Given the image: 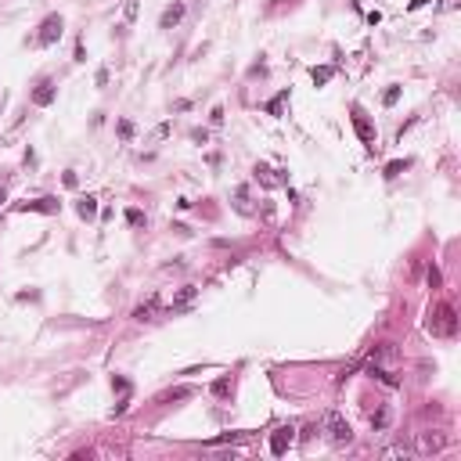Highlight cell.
Here are the masks:
<instances>
[{
	"label": "cell",
	"instance_id": "cell-1",
	"mask_svg": "<svg viewBox=\"0 0 461 461\" xmlns=\"http://www.w3.org/2000/svg\"><path fill=\"white\" fill-rule=\"evenodd\" d=\"M324 433H328V440H335V443H350V436H353L350 422H346L339 411H328V414H324Z\"/></svg>",
	"mask_w": 461,
	"mask_h": 461
},
{
	"label": "cell",
	"instance_id": "cell-2",
	"mask_svg": "<svg viewBox=\"0 0 461 461\" xmlns=\"http://www.w3.org/2000/svg\"><path fill=\"white\" fill-rule=\"evenodd\" d=\"M429 331H433V335H454V331H457L454 310H450L447 303H440V306H436V314L429 317Z\"/></svg>",
	"mask_w": 461,
	"mask_h": 461
},
{
	"label": "cell",
	"instance_id": "cell-3",
	"mask_svg": "<svg viewBox=\"0 0 461 461\" xmlns=\"http://www.w3.org/2000/svg\"><path fill=\"white\" fill-rule=\"evenodd\" d=\"M62 25H65V22H62V15H47L44 22H40V33H36V44H44V47H47V44H54V40L62 36Z\"/></svg>",
	"mask_w": 461,
	"mask_h": 461
},
{
	"label": "cell",
	"instance_id": "cell-4",
	"mask_svg": "<svg viewBox=\"0 0 461 461\" xmlns=\"http://www.w3.org/2000/svg\"><path fill=\"white\" fill-rule=\"evenodd\" d=\"M353 127H357L360 141L375 151V130H371V122H367V115H364V108H360V105H353Z\"/></svg>",
	"mask_w": 461,
	"mask_h": 461
},
{
	"label": "cell",
	"instance_id": "cell-5",
	"mask_svg": "<svg viewBox=\"0 0 461 461\" xmlns=\"http://www.w3.org/2000/svg\"><path fill=\"white\" fill-rule=\"evenodd\" d=\"M292 440H296V429H292V425H281V429L270 436V450H274V454H285Z\"/></svg>",
	"mask_w": 461,
	"mask_h": 461
},
{
	"label": "cell",
	"instance_id": "cell-6",
	"mask_svg": "<svg viewBox=\"0 0 461 461\" xmlns=\"http://www.w3.org/2000/svg\"><path fill=\"white\" fill-rule=\"evenodd\" d=\"M180 18H184V4H173V8H166V11H162V18H159V29H173Z\"/></svg>",
	"mask_w": 461,
	"mask_h": 461
},
{
	"label": "cell",
	"instance_id": "cell-7",
	"mask_svg": "<svg viewBox=\"0 0 461 461\" xmlns=\"http://www.w3.org/2000/svg\"><path fill=\"white\" fill-rule=\"evenodd\" d=\"M51 101H54V83L44 79V83L33 90V105H51Z\"/></svg>",
	"mask_w": 461,
	"mask_h": 461
},
{
	"label": "cell",
	"instance_id": "cell-8",
	"mask_svg": "<svg viewBox=\"0 0 461 461\" xmlns=\"http://www.w3.org/2000/svg\"><path fill=\"white\" fill-rule=\"evenodd\" d=\"M155 310H159V296H151L148 303H141V306L134 310V317H137V321H151V314H155Z\"/></svg>",
	"mask_w": 461,
	"mask_h": 461
},
{
	"label": "cell",
	"instance_id": "cell-9",
	"mask_svg": "<svg viewBox=\"0 0 461 461\" xmlns=\"http://www.w3.org/2000/svg\"><path fill=\"white\" fill-rule=\"evenodd\" d=\"M231 389H234V382H231V375H220V379L213 382V396H220V400H224V396H227Z\"/></svg>",
	"mask_w": 461,
	"mask_h": 461
},
{
	"label": "cell",
	"instance_id": "cell-10",
	"mask_svg": "<svg viewBox=\"0 0 461 461\" xmlns=\"http://www.w3.org/2000/svg\"><path fill=\"white\" fill-rule=\"evenodd\" d=\"M371 360H396V350H393L389 343H382V346L371 350Z\"/></svg>",
	"mask_w": 461,
	"mask_h": 461
},
{
	"label": "cell",
	"instance_id": "cell-11",
	"mask_svg": "<svg viewBox=\"0 0 461 461\" xmlns=\"http://www.w3.org/2000/svg\"><path fill=\"white\" fill-rule=\"evenodd\" d=\"M191 299H195V288H191V285H184V288H180V296H177V303H173V310H180V306H188Z\"/></svg>",
	"mask_w": 461,
	"mask_h": 461
},
{
	"label": "cell",
	"instance_id": "cell-12",
	"mask_svg": "<svg viewBox=\"0 0 461 461\" xmlns=\"http://www.w3.org/2000/svg\"><path fill=\"white\" fill-rule=\"evenodd\" d=\"M76 209H79V217H94V213H98V202H94V198H79Z\"/></svg>",
	"mask_w": 461,
	"mask_h": 461
},
{
	"label": "cell",
	"instance_id": "cell-13",
	"mask_svg": "<svg viewBox=\"0 0 461 461\" xmlns=\"http://www.w3.org/2000/svg\"><path fill=\"white\" fill-rule=\"evenodd\" d=\"M371 425H375V429H386V425H389V411L382 407L379 414H371Z\"/></svg>",
	"mask_w": 461,
	"mask_h": 461
},
{
	"label": "cell",
	"instance_id": "cell-14",
	"mask_svg": "<svg viewBox=\"0 0 461 461\" xmlns=\"http://www.w3.org/2000/svg\"><path fill=\"white\" fill-rule=\"evenodd\" d=\"M29 209H40V213H54V198H40V202H33Z\"/></svg>",
	"mask_w": 461,
	"mask_h": 461
},
{
	"label": "cell",
	"instance_id": "cell-15",
	"mask_svg": "<svg viewBox=\"0 0 461 461\" xmlns=\"http://www.w3.org/2000/svg\"><path fill=\"white\" fill-rule=\"evenodd\" d=\"M407 166H411L407 159H404V162H389V166H386V177H396V173H404Z\"/></svg>",
	"mask_w": 461,
	"mask_h": 461
},
{
	"label": "cell",
	"instance_id": "cell-16",
	"mask_svg": "<svg viewBox=\"0 0 461 461\" xmlns=\"http://www.w3.org/2000/svg\"><path fill=\"white\" fill-rule=\"evenodd\" d=\"M256 177H263V184H267V188H274V184H278V180L270 177V170H267V166H256Z\"/></svg>",
	"mask_w": 461,
	"mask_h": 461
},
{
	"label": "cell",
	"instance_id": "cell-17",
	"mask_svg": "<svg viewBox=\"0 0 461 461\" xmlns=\"http://www.w3.org/2000/svg\"><path fill=\"white\" fill-rule=\"evenodd\" d=\"M328 76H331V69H314V83H328Z\"/></svg>",
	"mask_w": 461,
	"mask_h": 461
},
{
	"label": "cell",
	"instance_id": "cell-18",
	"mask_svg": "<svg viewBox=\"0 0 461 461\" xmlns=\"http://www.w3.org/2000/svg\"><path fill=\"white\" fill-rule=\"evenodd\" d=\"M285 98H288V94H281V98H274V101L267 105V112H274V115H278V112H281V105H285Z\"/></svg>",
	"mask_w": 461,
	"mask_h": 461
},
{
	"label": "cell",
	"instance_id": "cell-19",
	"mask_svg": "<svg viewBox=\"0 0 461 461\" xmlns=\"http://www.w3.org/2000/svg\"><path fill=\"white\" fill-rule=\"evenodd\" d=\"M119 134H122V137H130V134H134V122H130V119H122V122H119Z\"/></svg>",
	"mask_w": 461,
	"mask_h": 461
},
{
	"label": "cell",
	"instance_id": "cell-20",
	"mask_svg": "<svg viewBox=\"0 0 461 461\" xmlns=\"http://www.w3.org/2000/svg\"><path fill=\"white\" fill-rule=\"evenodd\" d=\"M127 220H130V224H134V227H141V224H144V217H141V213H137V209H130V213H127Z\"/></svg>",
	"mask_w": 461,
	"mask_h": 461
},
{
	"label": "cell",
	"instance_id": "cell-21",
	"mask_svg": "<svg viewBox=\"0 0 461 461\" xmlns=\"http://www.w3.org/2000/svg\"><path fill=\"white\" fill-rule=\"evenodd\" d=\"M396 98H400V90H396V87H389V90H386V105H393Z\"/></svg>",
	"mask_w": 461,
	"mask_h": 461
},
{
	"label": "cell",
	"instance_id": "cell-22",
	"mask_svg": "<svg viewBox=\"0 0 461 461\" xmlns=\"http://www.w3.org/2000/svg\"><path fill=\"white\" fill-rule=\"evenodd\" d=\"M0 202H4V191H0Z\"/></svg>",
	"mask_w": 461,
	"mask_h": 461
}]
</instances>
